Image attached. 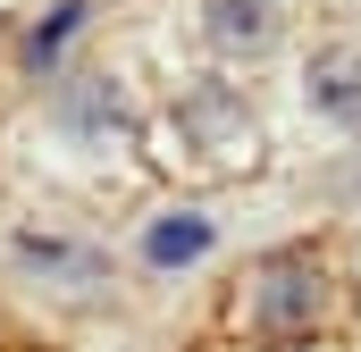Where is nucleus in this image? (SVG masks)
<instances>
[{
	"instance_id": "nucleus-1",
	"label": "nucleus",
	"mask_w": 361,
	"mask_h": 352,
	"mask_svg": "<svg viewBox=\"0 0 361 352\" xmlns=\"http://www.w3.org/2000/svg\"><path fill=\"white\" fill-rule=\"evenodd\" d=\"M244 310H252V327L277 336V344L311 336V327H319V310H328V268L311 260V252H269V260L252 268Z\"/></svg>"
},
{
	"instance_id": "nucleus-2",
	"label": "nucleus",
	"mask_w": 361,
	"mask_h": 352,
	"mask_svg": "<svg viewBox=\"0 0 361 352\" xmlns=\"http://www.w3.org/2000/svg\"><path fill=\"white\" fill-rule=\"evenodd\" d=\"M177 134L210 160V168H252L261 160V126H252V109H244V92L227 84H193L177 101Z\"/></svg>"
},
{
	"instance_id": "nucleus-3",
	"label": "nucleus",
	"mask_w": 361,
	"mask_h": 352,
	"mask_svg": "<svg viewBox=\"0 0 361 352\" xmlns=\"http://www.w3.org/2000/svg\"><path fill=\"white\" fill-rule=\"evenodd\" d=\"M311 101H319L336 126H361V42L311 51Z\"/></svg>"
},
{
	"instance_id": "nucleus-4",
	"label": "nucleus",
	"mask_w": 361,
	"mask_h": 352,
	"mask_svg": "<svg viewBox=\"0 0 361 352\" xmlns=\"http://www.w3.org/2000/svg\"><path fill=\"white\" fill-rule=\"evenodd\" d=\"M219 51H269L277 42V0H202Z\"/></svg>"
},
{
	"instance_id": "nucleus-5",
	"label": "nucleus",
	"mask_w": 361,
	"mask_h": 352,
	"mask_svg": "<svg viewBox=\"0 0 361 352\" xmlns=\"http://www.w3.org/2000/svg\"><path fill=\"white\" fill-rule=\"evenodd\" d=\"M59 109H68V126H76L85 143H109V134L126 126V101H118V84H109V76H76Z\"/></svg>"
},
{
	"instance_id": "nucleus-6",
	"label": "nucleus",
	"mask_w": 361,
	"mask_h": 352,
	"mask_svg": "<svg viewBox=\"0 0 361 352\" xmlns=\"http://www.w3.org/2000/svg\"><path fill=\"white\" fill-rule=\"evenodd\" d=\"M143 252H152V268H185L210 252V218H160L152 235H143Z\"/></svg>"
},
{
	"instance_id": "nucleus-7",
	"label": "nucleus",
	"mask_w": 361,
	"mask_h": 352,
	"mask_svg": "<svg viewBox=\"0 0 361 352\" xmlns=\"http://www.w3.org/2000/svg\"><path fill=\"white\" fill-rule=\"evenodd\" d=\"M17 260H25V268H51V277H76V285H101V252H76V244L17 235Z\"/></svg>"
},
{
	"instance_id": "nucleus-8",
	"label": "nucleus",
	"mask_w": 361,
	"mask_h": 352,
	"mask_svg": "<svg viewBox=\"0 0 361 352\" xmlns=\"http://www.w3.org/2000/svg\"><path fill=\"white\" fill-rule=\"evenodd\" d=\"M76 25H85V0H59V8H51V17H42L34 34H25V68L42 76V68H51V59L68 51V34H76Z\"/></svg>"
},
{
	"instance_id": "nucleus-9",
	"label": "nucleus",
	"mask_w": 361,
	"mask_h": 352,
	"mask_svg": "<svg viewBox=\"0 0 361 352\" xmlns=\"http://www.w3.org/2000/svg\"><path fill=\"white\" fill-rule=\"evenodd\" d=\"M269 352H311V336H294V344H269Z\"/></svg>"
}]
</instances>
